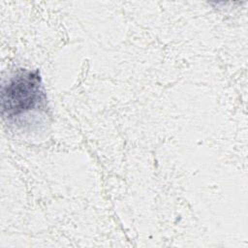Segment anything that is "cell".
Returning <instances> with one entry per match:
<instances>
[{"label":"cell","instance_id":"obj_1","mask_svg":"<svg viewBox=\"0 0 248 248\" xmlns=\"http://www.w3.org/2000/svg\"><path fill=\"white\" fill-rule=\"evenodd\" d=\"M2 114L10 121L19 123L23 116L46 108V96L41 76L36 71H21L2 87Z\"/></svg>","mask_w":248,"mask_h":248}]
</instances>
